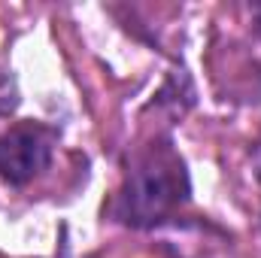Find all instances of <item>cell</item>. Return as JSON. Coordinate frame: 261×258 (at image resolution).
I'll use <instances>...</instances> for the list:
<instances>
[{"label":"cell","mask_w":261,"mask_h":258,"mask_svg":"<svg viewBox=\"0 0 261 258\" xmlns=\"http://www.w3.org/2000/svg\"><path fill=\"white\" fill-rule=\"evenodd\" d=\"M189 194V173L182 158L164 146L146 149L130 164L125 186L119 194V216L128 225H155L161 222L173 207H179Z\"/></svg>","instance_id":"1"},{"label":"cell","mask_w":261,"mask_h":258,"mask_svg":"<svg viewBox=\"0 0 261 258\" xmlns=\"http://www.w3.org/2000/svg\"><path fill=\"white\" fill-rule=\"evenodd\" d=\"M55 149V131L37 122H21L0 137V176L6 186H24L40 176Z\"/></svg>","instance_id":"2"},{"label":"cell","mask_w":261,"mask_h":258,"mask_svg":"<svg viewBox=\"0 0 261 258\" xmlns=\"http://www.w3.org/2000/svg\"><path fill=\"white\" fill-rule=\"evenodd\" d=\"M252 28H255V34L261 37V3L252 6Z\"/></svg>","instance_id":"3"}]
</instances>
